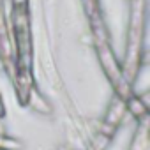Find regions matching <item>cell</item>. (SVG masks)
Listing matches in <instances>:
<instances>
[{
    "instance_id": "3957f363",
    "label": "cell",
    "mask_w": 150,
    "mask_h": 150,
    "mask_svg": "<svg viewBox=\"0 0 150 150\" xmlns=\"http://www.w3.org/2000/svg\"><path fill=\"white\" fill-rule=\"evenodd\" d=\"M21 148H23V141H20L18 138L0 134V150H21Z\"/></svg>"
},
{
    "instance_id": "6da1fadb",
    "label": "cell",
    "mask_w": 150,
    "mask_h": 150,
    "mask_svg": "<svg viewBox=\"0 0 150 150\" xmlns=\"http://www.w3.org/2000/svg\"><path fill=\"white\" fill-rule=\"evenodd\" d=\"M125 103L120 99V97H115L111 101V106L108 108V113L103 120V129H101V134L104 139H111L113 134L117 132V129L120 127V122L124 120V113H125Z\"/></svg>"
},
{
    "instance_id": "277c9868",
    "label": "cell",
    "mask_w": 150,
    "mask_h": 150,
    "mask_svg": "<svg viewBox=\"0 0 150 150\" xmlns=\"http://www.w3.org/2000/svg\"><path fill=\"white\" fill-rule=\"evenodd\" d=\"M58 150H71V148H65V146H60Z\"/></svg>"
},
{
    "instance_id": "7a4b0ae2",
    "label": "cell",
    "mask_w": 150,
    "mask_h": 150,
    "mask_svg": "<svg viewBox=\"0 0 150 150\" xmlns=\"http://www.w3.org/2000/svg\"><path fill=\"white\" fill-rule=\"evenodd\" d=\"M129 150H148V124H146V118L139 120V124H138V127L132 134Z\"/></svg>"
}]
</instances>
